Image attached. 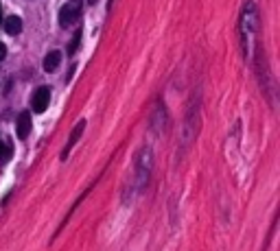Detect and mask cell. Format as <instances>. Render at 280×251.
<instances>
[{
    "label": "cell",
    "mask_w": 280,
    "mask_h": 251,
    "mask_svg": "<svg viewBox=\"0 0 280 251\" xmlns=\"http://www.w3.org/2000/svg\"><path fill=\"white\" fill-rule=\"evenodd\" d=\"M149 179H151V149L144 146L136 155V188L144 190Z\"/></svg>",
    "instance_id": "obj_1"
},
{
    "label": "cell",
    "mask_w": 280,
    "mask_h": 251,
    "mask_svg": "<svg viewBox=\"0 0 280 251\" xmlns=\"http://www.w3.org/2000/svg\"><path fill=\"white\" fill-rule=\"evenodd\" d=\"M81 5L83 0H68L64 7H61L59 11V24L64 29H70L74 22L79 20V16H81Z\"/></svg>",
    "instance_id": "obj_2"
},
{
    "label": "cell",
    "mask_w": 280,
    "mask_h": 251,
    "mask_svg": "<svg viewBox=\"0 0 280 251\" xmlns=\"http://www.w3.org/2000/svg\"><path fill=\"white\" fill-rule=\"evenodd\" d=\"M48 103H51V90L46 85H42V88L35 90L33 98H31V107H33L35 114H42V111H46Z\"/></svg>",
    "instance_id": "obj_3"
},
{
    "label": "cell",
    "mask_w": 280,
    "mask_h": 251,
    "mask_svg": "<svg viewBox=\"0 0 280 251\" xmlns=\"http://www.w3.org/2000/svg\"><path fill=\"white\" fill-rule=\"evenodd\" d=\"M31 127H33V123H31V114H29V111H22V114L18 116V120H16L18 140H24V138L31 133Z\"/></svg>",
    "instance_id": "obj_4"
},
{
    "label": "cell",
    "mask_w": 280,
    "mask_h": 251,
    "mask_svg": "<svg viewBox=\"0 0 280 251\" xmlns=\"http://www.w3.org/2000/svg\"><path fill=\"white\" fill-rule=\"evenodd\" d=\"M83 129H86V120H79V123H77V125H74L72 133H70L68 142H66L64 151H61V159H66V157H68V151H70V149H72V146H74V144H77V140H79V138H81Z\"/></svg>",
    "instance_id": "obj_5"
},
{
    "label": "cell",
    "mask_w": 280,
    "mask_h": 251,
    "mask_svg": "<svg viewBox=\"0 0 280 251\" xmlns=\"http://www.w3.org/2000/svg\"><path fill=\"white\" fill-rule=\"evenodd\" d=\"M61 63V53L59 50H51V53L44 57V70L46 72H55Z\"/></svg>",
    "instance_id": "obj_6"
},
{
    "label": "cell",
    "mask_w": 280,
    "mask_h": 251,
    "mask_svg": "<svg viewBox=\"0 0 280 251\" xmlns=\"http://www.w3.org/2000/svg\"><path fill=\"white\" fill-rule=\"evenodd\" d=\"M4 31H7V35H18L22 31V20L18 16H9L4 20Z\"/></svg>",
    "instance_id": "obj_7"
},
{
    "label": "cell",
    "mask_w": 280,
    "mask_h": 251,
    "mask_svg": "<svg viewBox=\"0 0 280 251\" xmlns=\"http://www.w3.org/2000/svg\"><path fill=\"white\" fill-rule=\"evenodd\" d=\"M9 159H11V146L2 140V136H0V164L9 162Z\"/></svg>",
    "instance_id": "obj_8"
},
{
    "label": "cell",
    "mask_w": 280,
    "mask_h": 251,
    "mask_svg": "<svg viewBox=\"0 0 280 251\" xmlns=\"http://www.w3.org/2000/svg\"><path fill=\"white\" fill-rule=\"evenodd\" d=\"M79 44H81V31H77V33H74L72 42H70V44H68V53H70V55H74V53H77Z\"/></svg>",
    "instance_id": "obj_9"
},
{
    "label": "cell",
    "mask_w": 280,
    "mask_h": 251,
    "mask_svg": "<svg viewBox=\"0 0 280 251\" xmlns=\"http://www.w3.org/2000/svg\"><path fill=\"white\" fill-rule=\"evenodd\" d=\"M4 57H7V46H4L2 42H0V62H2Z\"/></svg>",
    "instance_id": "obj_10"
},
{
    "label": "cell",
    "mask_w": 280,
    "mask_h": 251,
    "mask_svg": "<svg viewBox=\"0 0 280 251\" xmlns=\"http://www.w3.org/2000/svg\"><path fill=\"white\" fill-rule=\"evenodd\" d=\"M88 5H96V2H99V0H86Z\"/></svg>",
    "instance_id": "obj_11"
},
{
    "label": "cell",
    "mask_w": 280,
    "mask_h": 251,
    "mask_svg": "<svg viewBox=\"0 0 280 251\" xmlns=\"http://www.w3.org/2000/svg\"><path fill=\"white\" fill-rule=\"evenodd\" d=\"M0 22H2V5H0Z\"/></svg>",
    "instance_id": "obj_12"
}]
</instances>
